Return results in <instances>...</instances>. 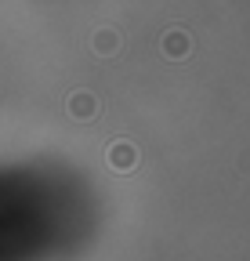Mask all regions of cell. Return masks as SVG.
<instances>
[{"label":"cell","mask_w":250,"mask_h":261,"mask_svg":"<svg viewBox=\"0 0 250 261\" xmlns=\"http://www.w3.org/2000/svg\"><path fill=\"white\" fill-rule=\"evenodd\" d=\"M109 167L113 171H134L138 167V149L131 142H116L109 149Z\"/></svg>","instance_id":"cell-1"},{"label":"cell","mask_w":250,"mask_h":261,"mask_svg":"<svg viewBox=\"0 0 250 261\" xmlns=\"http://www.w3.org/2000/svg\"><path fill=\"white\" fill-rule=\"evenodd\" d=\"M189 33H181V29H171L167 33V37H163V51L171 55V58H185V55H189Z\"/></svg>","instance_id":"cell-2"},{"label":"cell","mask_w":250,"mask_h":261,"mask_svg":"<svg viewBox=\"0 0 250 261\" xmlns=\"http://www.w3.org/2000/svg\"><path fill=\"white\" fill-rule=\"evenodd\" d=\"M69 113L76 116V120H91V116H95L98 113V102H95V98H91V94H73L69 98Z\"/></svg>","instance_id":"cell-3"},{"label":"cell","mask_w":250,"mask_h":261,"mask_svg":"<svg viewBox=\"0 0 250 261\" xmlns=\"http://www.w3.org/2000/svg\"><path fill=\"white\" fill-rule=\"evenodd\" d=\"M95 47H98L102 55H109V51L116 47V37H113V33H109V29H102V33H98V40H95Z\"/></svg>","instance_id":"cell-4"}]
</instances>
